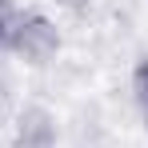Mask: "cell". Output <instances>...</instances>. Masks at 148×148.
Returning <instances> with one entry per match:
<instances>
[{
    "mask_svg": "<svg viewBox=\"0 0 148 148\" xmlns=\"http://www.w3.org/2000/svg\"><path fill=\"white\" fill-rule=\"evenodd\" d=\"M56 116L44 104H24L12 112V148H56Z\"/></svg>",
    "mask_w": 148,
    "mask_h": 148,
    "instance_id": "7a4b0ae2",
    "label": "cell"
},
{
    "mask_svg": "<svg viewBox=\"0 0 148 148\" xmlns=\"http://www.w3.org/2000/svg\"><path fill=\"white\" fill-rule=\"evenodd\" d=\"M132 96L140 108H148V56H140L132 64Z\"/></svg>",
    "mask_w": 148,
    "mask_h": 148,
    "instance_id": "3957f363",
    "label": "cell"
},
{
    "mask_svg": "<svg viewBox=\"0 0 148 148\" xmlns=\"http://www.w3.org/2000/svg\"><path fill=\"white\" fill-rule=\"evenodd\" d=\"M56 4H60L64 12H88V4H92V0H56Z\"/></svg>",
    "mask_w": 148,
    "mask_h": 148,
    "instance_id": "277c9868",
    "label": "cell"
},
{
    "mask_svg": "<svg viewBox=\"0 0 148 148\" xmlns=\"http://www.w3.org/2000/svg\"><path fill=\"white\" fill-rule=\"evenodd\" d=\"M0 48L28 64H48L60 52V28L44 12H4L0 16Z\"/></svg>",
    "mask_w": 148,
    "mask_h": 148,
    "instance_id": "6da1fadb",
    "label": "cell"
},
{
    "mask_svg": "<svg viewBox=\"0 0 148 148\" xmlns=\"http://www.w3.org/2000/svg\"><path fill=\"white\" fill-rule=\"evenodd\" d=\"M144 128H148V108H144Z\"/></svg>",
    "mask_w": 148,
    "mask_h": 148,
    "instance_id": "5b68a950",
    "label": "cell"
}]
</instances>
